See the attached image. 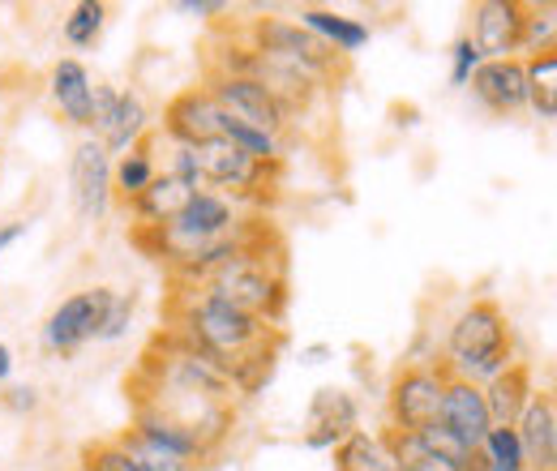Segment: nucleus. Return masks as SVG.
<instances>
[{
    "label": "nucleus",
    "instance_id": "1",
    "mask_svg": "<svg viewBox=\"0 0 557 471\" xmlns=\"http://www.w3.org/2000/svg\"><path fill=\"white\" fill-rule=\"evenodd\" d=\"M202 292L219 296L223 305H232L267 326H283L287 305H292V274H287V245L267 214H258L245 249L214 270L202 283Z\"/></svg>",
    "mask_w": 557,
    "mask_h": 471
},
{
    "label": "nucleus",
    "instance_id": "2",
    "mask_svg": "<svg viewBox=\"0 0 557 471\" xmlns=\"http://www.w3.org/2000/svg\"><path fill=\"white\" fill-rule=\"evenodd\" d=\"M163 313H168V322H163L168 331L185 335L194 347H202L207 356H214L223 369H232L236 360H245L253 351L287 343L283 326H267V322L223 305L219 296H210L202 287H168Z\"/></svg>",
    "mask_w": 557,
    "mask_h": 471
},
{
    "label": "nucleus",
    "instance_id": "3",
    "mask_svg": "<svg viewBox=\"0 0 557 471\" xmlns=\"http://www.w3.org/2000/svg\"><path fill=\"white\" fill-rule=\"evenodd\" d=\"M519 360V347H515V331H510V318L506 309L493 300V296H476L446 331L442 343V356L437 364L450 373V377H463L472 386H485L493 382L502 369H510Z\"/></svg>",
    "mask_w": 557,
    "mask_h": 471
},
{
    "label": "nucleus",
    "instance_id": "4",
    "mask_svg": "<svg viewBox=\"0 0 557 471\" xmlns=\"http://www.w3.org/2000/svg\"><path fill=\"white\" fill-rule=\"evenodd\" d=\"M236 35H240L253 52L275 57V61H283V65H292V69H300V73H309V77H318L331 95H335V90L351 77L348 57H339L335 48H326L322 39H313L296 17H278V13L249 17V22H240V26H236Z\"/></svg>",
    "mask_w": 557,
    "mask_h": 471
},
{
    "label": "nucleus",
    "instance_id": "5",
    "mask_svg": "<svg viewBox=\"0 0 557 471\" xmlns=\"http://www.w3.org/2000/svg\"><path fill=\"white\" fill-rule=\"evenodd\" d=\"M194 150V163H198V176H202V189L227 198L232 206H249V210H262V206H275L278 185H283V163H262L245 150H236L232 141L214 137L202 146H189Z\"/></svg>",
    "mask_w": 557,
    "mask_h": 471
},
{
    "label": "nucleus",
    "instance_id": "6",
    "mask_svg": "<svg viewBox=\"0 0 557 471\" xmlns=\"http://www.w3.org/2000/svg\"><path fill=\"white\" fill-rule=\"evenodd\" d=\"M442 391H446V369L437 364V356L404 364L386 386V429L417 433L424 424H433L442 407Z\"/></svg>",
    "mask_w": 557,
    "mask_h": 471
},
{
    "label": "nucleus",
    "instance_id": "7",
    "mask_svg": "<svg viewBox=\"0 0 557 471\" xmlns=\"http://www.w3.org/2000/svg\"><path fill=\"white\" fill-rule=\"evenodd\" d=\"M202 86H207L210 99L223 108V116H232V121H240V125H253V129H262V134L287 141L292 116H287V108L278 103L262 82H253V77H232V73H202Z\"/></svg>",
    "mask_w": 557,
    "mask_h": 471
},
{
    "label": "nucleus",
    "instance_id": "8",
    "mask_svg": "<svg viewBox=\"0 0 557 471\" xmlns=\"http://www.w3.org/2000/svg\"><path fill=\"white\" fill-rule=\"evenodd\" d=\"M108 296H112V287H82V292L65 296L48 313V322L39 331L44 351L48 356H61V360H73L86 343H95V331H99V318H103Z\"/></svg>",
    "mask_w": 557,
    "mask_h": 471
},
{
    "label": "nucleus",
    "instance_id": "9",
    "mask_svg": "<svg viewBox=\"0 0 557 471\" xmlns=\"http://www.w3.org/2000/svg\"><path fill=\"white\" fill-rule=\"evenodd\" d=\"M70 194L77 219L86 223H99L108 210H112V154L103 150L99 137H82L73 146L70 159Z\"/></svg>",
    "mask_w": 557,
    "mask_h": 471
},
{
    "label": "nucleus",
    "instance_id": "10",
    "mask_svg": "<svg viewBox=\"0 0 557 471\" xmlns=\"http://www.w3.org/2000/svg\"><path fill=\"white\" fill-rule=\"evenodd\" d=\"M468 22V39L485 61L523 57V0H476Z\"/></svg>",
    "mask_w": 557,
    "mask_h": 471
},
{
    "label": "nucleus",
    "instance_id": "11",
    "mask_svg": "<svg viewBox=\"0 0 557 471\" xmlns=\"http://www.w3.org/2000/svg\"><path fill=\"white\" fill-rule=\"evenodd\" d=\"M223 129V108L207 95V86H185L176 90L168 103H163V125H159V137L168 146H202V141H214Z\"/></svg>",
    "mask_w": 557,
    "mask_h": 471
},
{
    "label": "nucleus",
    "instance_id": "12",
    "mask_svg": "<svg viewBox=\"0 0 557 471\" xmlns=\"http://www.w3.org/2000/svg\"><path fill=\"white\" fill-rule=\"evenodd\" d=\"M356 429H360L356 395L344 386H318L309 399V411H305V433H300L305 450H335Z\"/></svg>",
    "mask_w": 557,
    "mask_h": 471
},
{
    "label": "nucleus",
    "instance_id": "13",
    "mask_svg": "<svg viewBox=\"0 0 557 471\" xmlns=\"http://www.w3.org/2000/svg\"><path fill=\"white\" fill-rule=\"evenodd\" d=\"M472 95L476 103L510 121L519 112H528V77H523V57H510V61H485V65L472 73Z\"/></svg>",
    "mask_w": 557,
    "mask_h": 471
},
{
    "label": "nucleus",
    "instance_id": "14",
    "mask_svg": "<svg viewBox=\"0 0 557 471\" xmlns=\"http://www.w3.org/2000/svg\"><path fill=\"white\" fill-rule=\"evenodd\" d=\"M515 433H519L528 471H557V399L549 386L528 399L515 420Z\"/></svg>",
    "mask_w": 557,
    "mask_h": 471
},
{
    "label": "nucleus",
    "instance_id": "15",
    "mask_svg": "<svg viewBox=\"0 0 557 471\" xmlns=\"http://www.w3.org/2000/svg\"><path fill=\"white\" fill-rule=\"evenodd\" d=\"M437 424H442L450 437H459L468 450H476V446L485 442V433L493 429L481 386H472V382L446 373V391H442V407H437Z\"/></svg>",
    "mask_w": 557,
    "mask_h": 471
},
{
    "label": "nucleus",
    "instance_id": "16",
    "mask_svg": "<svg viewBox=\"0 0 557 471\" xmlns=\"http://www.w3.org/2000/svg\"><path fill=\"white\" fill-rule=\"evenodd\" d=\"M90 90H95V77L90 69L82 65L77 57H61L57 65L48 69V99H52V112L73 125V129H86L90 134Z\"/></svg>",
    "mask_w": 557,
    "mask_h": 471
},
{
    "label": "nucleus",
    "instance_id": "17",
    "mask_svg": "<svg viewBox=\"0 0 557 471\" xmlns=\"http://www.w3.org/2000/svg\"><path fill=\"white\" fill-rule=\"evenodd\" d=\"M296 22H300L313 39H322L326 48H335V52L348 57V61L360 48H369V39H373V26H369V22L348 17V13H339V9H318V4H309V9L296 13Z\"/></svg>",
    "mask_w": 557,
    "mask_h": 471
},
{
    "label": "nucleus",
    "instance_id": "18",
    "mask_svg": "<svg viewBox=\"0 0 557 471\" xmlns=\"http://www.w3.org/2000/svg\"><path fill=\"white\" fill-rule=\"evenodd\" d=\"M481 395H485L488 420H493V424H502V429H515L519 411H523V407H528V399L536 395L532 364H528V360H515L510 369H502L493 382H485V386H481Z\"/></svg>",
    "mask_w": 557,
    "mask_h": 471
},
{
    "label": "nucleus",
    "instance_id": "19",
    "mask_svg": "<svg viewBox=\"0 0 557 471\" xmlns=\"http://www.w3.org/2000/svg\"><path fill=\"white\" fill-rule=\"evenodd\" d=\"M176 227H185L194 240H219V236H232L240 223H245V210L240 206H232L227 198H219V194H210V189H202V194H194L189 202H185V210L172 219Z\"/></svg>",
    "mask_w": 557,
    "mask_h": 471
},
{
    "label": "nucleus",
    "instance_id": "20",
    "mask_svg": "<svg viewBox=\"0 0 557 471\" xmlns=\"http://www.w3.org/2000/svg\"><path fill=\"white\" fill-rule=\"evenodd\" d=\"M129 429L146 437V442H154L159 450H168V455H176V459H189V463H198V468H207L210 463V450L189 433V429H181L176 420H168V416H159V411H146V407H129Z\"/></svg>",
    "mask_w": 557,
    "mask_h": 471
},
{
    "label": "nucleus",
    "instance_id": "21",
    "mask_svg": "<svg viewBox=\"0 0 557 471\" xmlns=\"http://www.w3.org/2000/svg\"><path fill=\"white\" fill-rule=\"evenodd\" d=\"M194 194L176 181V176H168V172H159L146 189H141L134 202H125V210H129V227H163V223H172L181 210H185V202H189Z\"/></svg>",
    "mask_w": 557,
    "mask_h": 471
},
{
    "label": "nucleus",
    "instance_id": "22",
    "mask_svg": "<svg viewBox=\"0 0 557 471\" xmlns=\"http://www.w3.org/2000/svg\"><path fill=\"white\" fill-rule=\"evenodd\" d=\"M331 455H335V471H399L386 424L382 429H356Z\"/></svg>",
    "mask_w": 557,
    "mask_h": 471
},
{
    "label": "nucleus",
    "instance_id": "23",
    "mask_svg": "<svg viewBox=\"0 0 557 471\" xmlns=\"http://www.w3.org/2000/svg\"><path fill=\"white\" fill-rule=\"evenodd\" d=\"M154 150H159V134L150 129L138 146H129L121 159H112V198L121 206L134 202L141 189L159 176V154Z\"/></svg>",
    "mask_w": 557,
    "mask_h": 471
},
{
    "label": "nucleus",
    "instance_id": "24",
    "mask_svg": "<svg viewBox=\"0 0 557 471\" xmlns=\"http://www.w3.org/2000/svg\"><path fill=\"white\" fill-rule=\"evenodd\" d=\"M154 129V116H150V108H146V99H141L138 90H121V103H116V116H112V125H108V134L99 137L103 141V150L108 154H125L129 146H138L141 137Z\"/></svg>",
    "mask_w": 557,
    "mask_h": 471
},
{
    "label": "nucleus",
    "instance_id": "25",
    "mask_svg": "<svg viewBox=\"0 0 557 471\" xmlns=\"http://www.w3.org/2000/svg\"><path fill=\"white\" fill-rule=\"evenodd\" d=\"M523 77H528V108L541 121H557V52L523 57Z\"/></svg>",
    "mask_w": 557,
    "mask_h": 471
},
{
    "label": "nucleus",
    "instance_id": "26",
    "mask_svg": "<svg viewBox=\"0 0 557 471\" xmlns=\"http://www.w3.org/2000/svg\"><path fill=\"white\" fill-rule=\"evenodd\" d=\"M278 360H283V347H267V351H253V356L236 360V364L227 369L236 399H258V395H262V391L275 382Z\"/></svg>",
    "mask_w": 557,
    "mask_h": 471
},
{
    "label": "nucleus",
    "instance_id": "27",
    "mask_svg": "<svg viewBox=\"0 0 557 471\" xmlns=\"http://www.w3.org/2000/svg\"><path fill=\"white\" fill-rule=\"evenodd\" d=\"M108 4L103 0H77L70 9V17H65V26H61V35H65V44L70 48H95L99 39H103V26H108Z\"/></svg>",
    "mask_w": 557,
    "mask_h": 471
},
{
    "label": "nucleus",
    "instance_id": "28",
    "mask_svg": "<svg viewBox=\"0 0 557 471\" xmlns=\"http://www.w3.org/2000/svg\"><path fill=\"white\" fill-rule=\"evenodd\" d=\"M116 442H121V450L129 455V463L138 471H202L198 463H189V459H176V455H168V450H159L154 442H146L138 437L129 424L121 429V433H112Z\"/></svg>",
    "mask_w": 557,
    "mask_h": 471
},
{
    "label": "nucleus",
    "instance_id": "29",
    "mask_svg": "<svg viewBox=\"0 0 557 471\" xmlns=\"http://www.w3.org/2000/svg\"><path fill=\"white\" fill-rule=\"evenodd\" d=\"M557 48V4H523V57L554 52Z\"/></svg>",
    "mask_w": 557,
    "mask_h": 471
},
{
    "label": "nucleus",
    "instance_id": "30",
    "mask_svg": "<svg viewBox=\"0 0 557 471\" xmlns=\"http://www.w3.org/2000/svg\"><path fill=\"white\" fill-rule=\"evenodd\" d=\"M476 455L485 459L488 468L528 471V463H523V446H519V433H515V429H502V424H493V429H488L485 442L476 446Z\"/></svg>",
    "mask_w": 557,
    "mask_h": 471
},
{
    "label": "nucleus",
    "instance_id": "31",
    "mask_svg": "<svg viewBox=\"0 0 557 471\" xmlns=\"http://www.w3.org/2000/svg\"><path fill=\"white\" fill-rule=\"evenodd\" d=\"M134 313H138V296L112 287V296H108V305H103V318H99V331H95V343H116V338H125L129 335Z\"/></svg>",
    "mask_w": 557,
    "mask_h": 471
},
{
    "label": "nucleus",
    "instance_id": "32",
    "mask_svg": "<svg viewBox=\"0 0 557 471\" xmlns=\"http://www.w3.org/2000/svg\"><path fill=\"white\" fill-rule=\"evenodd\" d=\"M77 471H138L129 463V455L121 450L116 437H99V442H86L77 450Z\"/></svg>",
    "mask_w": 557,
    "mask_h": 471
},
{
    "label": "nucleus",
    "instance_id": "33",
    "mask_svg": "<svg viewBox=\"0 0 557 471\" xmlns=\"http://www.w3.org/2000/svg\"><path fill=\"white\" fill-rule=\"evenodd\" d=\"M116 103H121V90L108 86V82H95L90 90V137H103L112 116H116Z\"/></svg>",
    "mask_w": 557,
    "mask_h": 471
},
{
    "label": "nucleus",
    "instance_id": "34",
    "mask_svg": "<svg viewBox=\"0 0 557 471\" xmlns=\"http://www.w3.org/2000/svg\"><path fill=\"white\" fill-rule=\"evenodd\" d=\"M446 57H450V86H468V82H472V73L485 65V57L472 48V39H468V35H459V39L450 44V52H446Z\"/></svg>",
    "mask_w": 557,
    "mask_h": 471
},
{
    "label": "nucleus",
    "instance_id": "35",
    "mask_svg": "<svg viewBox=\"0 0 557 471\" xmlns=\"http://www.w3.org/2000/svg\"><path fill=\"white\" fill-rule=\"evenodd\" d=\"M0 407L4 411H13V416H35L39 407H44V395H39V386H0Z\"/></svg>",
    "mask_w": 557,
    "mask_h": 471
},
{
    "label": "nucleus",
    "instance_id": "36",
    "mask_svg": "<svg viewBox=\"0 0 557 471\" xmlns=\"http://www.w3.org/2000/svg\"><path fill=\"white\" fill-rule=\"evenodd\" d=\"M386 433H391V429H386ZM391 450H395V459H399V471H463V468H455V463H442V459L404 450V446L395 442V433H391Z\"/></svg>",
    "mask_w": 557,
    "mask_h": 471
},
{
    "label": "nucleus",
    "instance_id": "37",
    "mask_svg": "<svg viewBox=\"0 0 557 471\" xmlns=\"http://www.w3.org/2000/svg\"><path fill=\"white\" fill-rule=\"evenodd\" d=\"M176 13H185V17H223V13H232V4L227 0H176Z\"/></svg>",
    "mask_w": 557,
    "mask_h": 471
},
{
    "label": "nucleus",
    "instance_id": "38",
    "mask_svg": "<svg viewBox=\"0 0 557 471\" xmlns=\"http://www.w3.org/2000/svg\"><path fill=\"white\" fill-rule=\"evenodd\" d=\"M326 360H335V347H331V343H305V347H300V364L318 369V364H326Z\"/></svg>",
    "mask_w": 557,
    "mask_h": 471
},
{
    "label": "nucleus",
    "instance_id": "39",
    "mask_svg": "<svg viewBox=\"0 0 557 471\" xmlns=\"http://www.w3.org/2000/svg\"><path fill=\"white\" fill-rule=\"evenodd\" d=\"M26 232H30V223H26V219H9V223H0V253H4V249H13Z\"/></svg>",
    "mask_w": 557,
    "mask_h": 471
},
{
    "label": "nucleus",
    "instance_id": "40",
    "mask_svg": "<svg viewBox=\"0 0 557 471\" xmlns=\"http://www.w3.org/2000/svg\"><path fill=\"white\" fill-rule=\"evenodd\" d=\"M9 382H13V347L0 343V386H9Z\"/></svg>",
    "mask_w": 557,
    "mask_h": 471
}]
</instances>
